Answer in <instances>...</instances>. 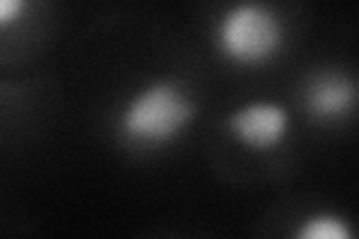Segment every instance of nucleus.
I'll use <instances>...</instances> for the list:
<instances>
[{
	"mask_svg": "<svg viewBox=\"0 0 359 239\" xmlns=\"http://www.w3.org/2000/svg\"><path fill=\"white\" fill-rule=\"evenodd\" d=\"M198 120L195 93L177 78H150L120 102L114 138L138 153H159L183 141Z\"/></svg>",
	"mask_w": 359,
	"mask_h": 239,
	"instance_id": "nucleus-1",
	"label": "nucleus"
},
{
	"mask_svg": "<svg viewBox=\"0 0 359 239\" xmlns=\"http://www.w3.org/2000/svg\"><path fill=\"white\" fill-rule=\"evenodd\" d=\"M212 51L233 69H264L287 45L285 15L269 0H231L212 21Z\"/></svg>",
	"mask_w": 359,
	"mask_h": 239,
	"instance_id": "nucleus-2",
	"label": "nucleus"
},
{
	"mask_svg": "<svg viewBox=\"0 0 359 239\" xmlns=\"http://www.w3.org/2000/svg\"><path fill=\"white\" fill-rule=\"evenodd\" d=\"M356 78L341 66H314L299 84L302 111L314 123H341L356 111Z\"/></svg>",
	"mask_w": 359,
	"mask_h": 239,
	"instance_id": "nucleus-4",
	"label": "nucleus"
},
{
	"mask_svg": "<svg viewBox=\"0 0 359 239\" xmlns=\"http://www.w3.org/2000/svg\"><path fill=\"white\" fill-rule=\"evenodd\" d=\"M36 0H0V33L15 30L27 21Z\"/></svg>",
	"mask_w": 359,
	"mask_h": 239,
	"instance_id": "nucleus-6",
	"label": "nucleus"
},
{
	"mask_svg": "<svg viewBox=\"0 0 359 239\" xmlns=\"http://www.w3.org/2000/svg\"><path fill=\"white\" fill-rule=\"evenodd\" d=\"M297 239H353V227L335 210H314L306 212L294 227Z\"/></svg>",
	"mask_w": 359,
	"mask_h": 239,
	"instance_id": "nucleus-5",
	"label": "nucleus"
},
{
	"mask_svg": "<svg viewBox=\"0 0 359 239\" xmlns=\"http://www.w3.org/2000/svg\"><path fill=\"white\" fill-rule=\"evenodd\" d=\"M290 129H294V120H290V111L276 99H255L237 105L228 117H224V132L228 138L245 153H276L278 146L287 141Z\"/></svg>",
	"mask_w": 359,
	"mask_h": 239,
	"instance_id": "nucleus-3",
	"label": "nucleus"
}]
</instances>
